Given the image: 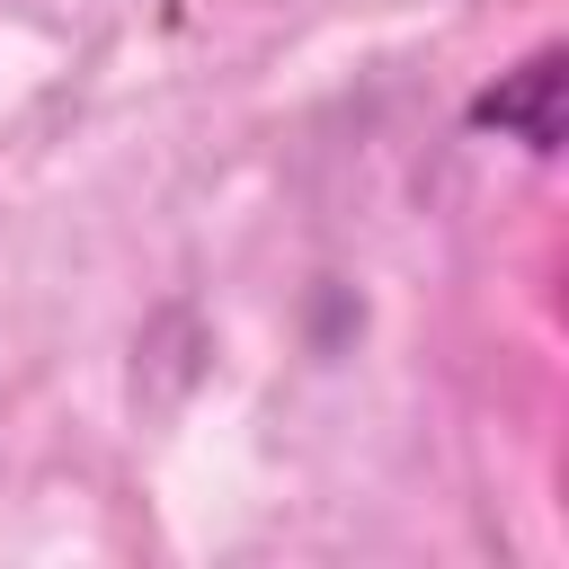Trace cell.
<instances>
[{"mask_svg":"<svg viewBox=\"0 0 569 569\" xmlns=\"http://www.w3.org/2000/svg\"><path fill=\"white\" fill-rule=\"evenodd\" d=\"M462 124H471V133H498V142H516V151H533V160H551V151L569 142V44H533L516 71H498V80L462 107Z\"/></svg>","mask_w":569,"mask_h":569,"instance_id":"obj_1","label":"cell"}]
</instances>
